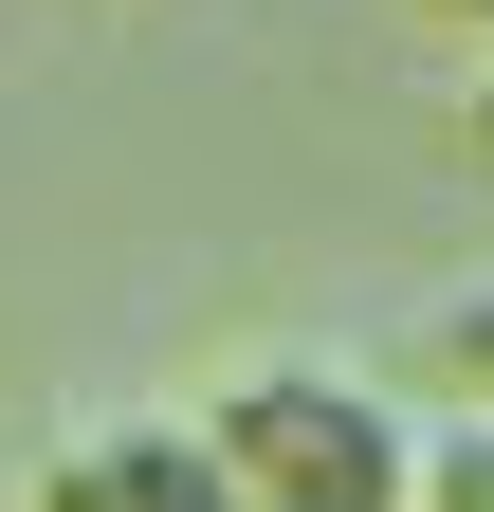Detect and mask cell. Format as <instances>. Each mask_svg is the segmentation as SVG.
Returning a JSON list of instances; mask_svg holds the SVG:
<instances>
[{"mask_svg":"<svg viewBox=\"0 0 494 512\" xmlns=\"http://www.w3.org/2000/svg\"><path fill=\"white\" fill-rule=\"evenodd\" d=\"M421 512H494V403L421 439Z\"/></svg>","mask_w":494,"mask_h":512,"instance_id":"obj_3","label":"cell"},{"mask_svg":"<svg viewBox=\"0 0 494 512\" xmlns=\"http://www.w3.org/2000/svg\"><path fill=\"white\" fill-rule=\"evenodd\" d=\"M37 512H238V476L202 458V421H110L37 476Z\"/></svg>","mask_w":494,"mask_h":512,"instance_id":"obj_2","label":"cell"},{"mask_svg":"<svg viewBox=\"0 0 494 512\" xmlns=\"http://www.w3.org/2000/svg\"><path fill=\"white\" fill-rule=\"evenodd\" d=\"M440 19H476V37H494V0H440Z\"/></svg>","mask_w":494,"mask_h":512,"instance_id":"obj_4","label":"cell"},{"mask_svg":"<svg viewBox=\"0 0 494 512\" xmlns=\"http://www.w3.org/2000/svg\"><path fill=\"white\" fill-rule=\"evenodd\" d=\"M421 421L385 366H330V348H275L202 403V458L238 476V512H421Z\"/></svg>","mask_w":494,"mask_h":512,"instance_id":"obj_1","label":"cell"}]
</instances>
